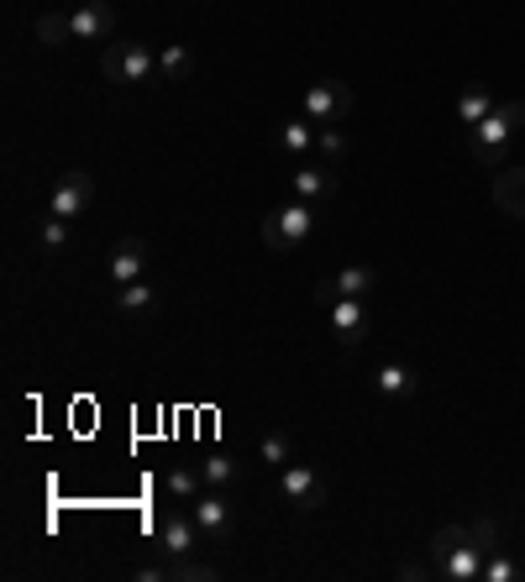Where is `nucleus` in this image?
<instances>
[{
    "label": "nucleus",
    "mask_w": 525,
    "mask_h": 582,
    "mask_svg": "<svg viewBox=\"0 0 525 582\" xmlns=\"http://www.w3.org/2000/svg\"><path fill=\"white\" fill-rule=\"evenodd\" d=\"M500 545H505V524L494 515H484L473 524H442L425 551H431V567H436L442 582H478L484 578V562Z\"/></svg>",
    "instance_id": "obj_1"
},
{
    "label": "nucleus",
    "mask_w": 525,
    "mask_h": 582,
    "mask_svg": "<svg viewBox=\"0 0 525 582\" xmlns=\"http://www.w3.org/2000/svg\"><path fill=\"white\" fill-rule=\"evenodd\" d=\"M521 132H525V101H500L473 132H467V153H473L478 168H505L509 147H515Z\"/></svg>",
    "instance_id": "obj_2"
},
{
    "label": "nucleus",
    "mask_w": 525,
    "mask_h": 582,
    "mask_svg": "<svg viewBox=\"0 0 525 582\" xmlns=\"http://www.w3.org/2000/svg\"><path fill=\"white\" fill-rule=\"evenodd\" d=\"M310 237H316V205L310 200H289V205H279V210L262 216V241H268V252H300Z\"/></svg>",
    "instance_id": "obj_3"
},
{
    "label": "nucleus",
    "mask_w": 525,
    "mask_h": 582,
    "mask_svg": "<svg viewBox=\"0 0 525 582\" xmlns=\"http://www.w3.org/2000/svg\"><path fill=\"white\" fill-rule=\"evenodd\" d=\"M101 74L111 84H153L158 80V53L147 42H105Z\"/></svg>",
    "instance_id": "obj_4"
},
{
    "label": "nucleus",
    "mask_w": 525,
    "mask_h": 582,
    "mask_svg": "<svg viewBox=\"0 0 525 582\" xmlns=\"http://www.w3.org/2000/svg\"><path fill=\"white\" fill-rule=\"evenodd\" d=\"M300 116H310L316 126H342V121L352 116V84H342V80L310 84L300 101Z\"/></svg>",
    "instance_id": "obj_5"
},
{
    "label": "nucleus",
    "mask_w": 525,
    "mask_h": 582,
    "mask_svg": "<svg viewBox=\"0 0 525 582\" xmlns=\"http://www.w3.org/2000/svg\"><path fill=\"white\" fill-rule=\"evenodd\" d=\"M279 499L289 503V509H300V515L321 509V503H326V478H321V467H310V463L279 467Z\"/></svg>",
    "instance_id": "obj_6"
},
{
    "label": "nucleus",
    "mask_w": 525,
    "mask_h": 582,
    "mask_svg": "<svg viewBox=\"0 0 525 582\" xmlns=\"http://www.w3.org/2000/svg\"><path fill=\"white\" fill-rule=\"evenodd\" d=\"M90 200H95V179H90L84 168H74V174H63V179L53 184V195H48V216H59V221H80L84 210H90Z\"/></svg>",
    "instance_id": "obj_7"
},
{
    "label": "nucleus",
    "mask_w": 525,
    "mask_h": 582,
    "mask_svg": "<svg viewBox=\"0 0 525 582\" xmlns=\"http://www.w3.org/2000/svg\"><path fill=\"white\" fill-rule=\"evenodd\" d=\"M189 515L200 524L205 541H231V524H237V509L226 499V488H205L200 499L189 503Z\"/></svg>",
    "instance_id": "obj_8"
},
{
    "label": "nucleus",
    "mask_w": 525,
    "mask_h": 582,
    "mask_svg": "<svg viewBox=\"0 0 525 582\" xmlns=\"http://www.w3.org/2000/svg\"><path fill=\"white\" fill-rule=\"evenodd\" d=\"M200 524H195V515H189V509H168V515H163V524H158V551L163 557H174V562H179V557H195V551H200Z\"/></svg>",
    "instance_id": "obj_9"
},
{
    "label": "nucleus",
    "mask_w": 525,
    "mask_h": 582,
    "mask_svg": "<svg viewBox=\"0 0 525 582\" xmlns=\"http://www.w3.org/2000/svg\"><path fill=\"white\" fill-rule=\"evenodd\" d=\"M289 189H295V200H310L321 205L337 195V168L321 158H300L295 168H289Z\"/></svg>",
    "instance_id": "obj_10"
},
{
    "label": "nucleus",
    "mask_w": 525,
    "mask_h": 582,
    "mask_svg": "<svg viewBox=\"0 0 525 582\" xmlns=\"http://www.w3.org/2000/svg\"><path fill=\"white\" fill-rule=\"evenodd\" d=\"M373 283H379V273L368 268V262H352V268H342V273H326V279H316V304H331L342 300V294H358V300H368L373 294Z\"/></svg>",
    "instance_id": "obj_11"
},
{
    "label": "nucleus",
    "mask_w": 525,
    "mask_h": 582,
    "mask_svg": "<svg viewBox=\"0 0 525 582\" xmlns=\"http://www.w3.org/2000/svg\"><path fill=\"white\" fill-rule=\"evenodd\" d=\"M147 262H153V252H147V241L142 237H122L116 247H111V258H105V279L116 283H137L147 279Z\"/></svg>",
    "instance_id": "obj_12"
},
{
    "label": "nucleus",
    "mask_w": 525,
    "mask_h": 582,
    "mask_svg": "<svg viewBox=\"0 0 525 582\" xmlns=\"http://www.w3.org/2000/svg\"><path fill=\"white\" fill-rule=\"evenodd\" d=\"M326 321H331V336H337V346H358L368 336V300H358V294H342V300L326 304Z\"/></svg>",
    "instance_id": "obj_13"
},
{
    "label": "nucleus",
    "mask_w": 525,
    "mask_h": 582,
    "mask_svg": "<svg viewBox=\"0 0 525 582\" xmlns=\"http://www.w3.org/2000/svg\"><path fill=\"white\" fill-rule=\"evenodd\" d=\"M116 32V6L111 0H90L80 11H69V38L74 42H105Z\"/></svg>",
    "instance_id": "obj_14"
},
{
    "label": "nucleus",
    "mask_w": 525,
    "mask_h": 582,
    "mask_svg": "<svg viewBox=\"0 0 525 582\" xmlns=\"http://www.w3.org/2000/svg\"><path fill=\"white\" fill-rule=\"evenodd\" d=\"M494 205L509 221H525V163H505L494 168Z\"/></svg>",
    "instance_id": "obj_15"
},
{
    "label": "nucleus",
    "mask_w": 525,
    "mask_h": 582,
    "mask_svg": "<svg viewBox=\"0 0 525 582\" xmlns=\"http://www.w3.org/2000/svg\"><path fill=\"white\" fill-rule=\"evenodd\" d=\"M373 388H379L384 399H415V394H421V378H415V367H404V362H384V367H373Z\"/></svg>",
    "instance_id": "obj_16"
},
{
    "label": "nucleus",
    "mask_w": 525,
    "mask_h": 582,
    "mask_svg": "<svg viewBox=\"0 0 525 582\" xmlns=\"http://www.w3.org/2000/svg\"><path fill=\"white\" fill-rule=\"evenodd\" d=\"M494 105H500V101H494V90H488V84H467L463 95H457V105H452V121H457L463 132H473V126H478Z\"/></svg>",
    "instance_id": "obj_17"
},
{
    "label": "nucleus",
    "mask_w": 525,
    "mask_h": 582,
    "mask_svg": "<svg viewBox=\"0 0 525 582\" xmlns=\"http://www.w3.org/2000/svg\"><path fill=\"white\" fill-rule=\"evenodd\" d=\"M316 121L310 116H295V121H284L279 126V147L289 153V163H300V158H316Z\"/></svg>",
    "instance_id": "obj_18"
},
{
    "label": "nucleus",
    "mask_w": 525,
    "mask_h": 582,
    "mask_svg": "<svg viewBox=\"0 0 525 582\" xmlns=\"http://www.w3.org/2000/svg\"><path fill=\"white\" fill-rule=\"evenodd\" d=\"M158 289L147 279H137V283H122L116 289V315H158Z\"/></svg>",
    "instance_id": "obj_19"
},
{
    "label": "nucleus",
    "mask_w": 525,
    "mask_h": 582,
    "mask_svg": "<svg viewBox=\"0 0 525 582\" xmlns=\"http://www.w3.org/2000/svg\"><path fill=\"white\" fill-rule=\"evenodd\" d=\"M195 74V59H189V48L184 42H163L158 48V80H189Z\"/></svg>",
    "instance_id": "obj_20"
},
{
    "label": "nucleus",
    "mask_w": 525,
    "mask_h": 582,
    "mask_svg": "<svg viewBox=\"0 0 525 582\" xmlns=\"http://www.w3.org/2000/svg\"><path fill=\"white\" fill-rule=\"evenodd\" d=\"M347 153H352V142H347V132H342V126H321V132H316V158H321V163H331V168H342V163H347Z\"/></svg>",
    "instance_id": "obj_21"
},
{
    "label": "nucleus",
    "mask_w": 525,
    "mask_h": 582,
    "mask_svg": "<svg viewBox=\"0 0 525 582\" xmlns=\"http://www.w3.org/2000/svg\"><path fill=\"white\" fill-rule=\"evenodd\" d=\"M200 478H205V488H231V482H237V472H243V467L231 463V457H226V451H210V457H200Z\"/></svg>",
    "instance_id": "obj_22"
},
{
    "label": "nucleus",
    "mask_w": 525,
    "mask_h": 582,
    "mask_svg": "<svg viewBox=\"0 0 525 582\" xmlns=\"http://www.w3.org/2000/svg\"><path fill=\"white\" fill-rule=\"evenodd\" d=\"M289 457H295V441L284 436V430H262V441H258V463L262 467H289Z\"/></svg>",
    "instance_id": "obj_23"
},
{
    "label": "nucleus",
    "mask_w": 525,
    "mask_h": 582,
    "mask_svg": "<svg viewBox=\"0 0 525 582\" xmlns=\"http://www.w3.org/2000/svg\"><path fill=\"white\" fill-rule=\"evenodd\" d=\"M205 493V478H200V467H174L168 472V499H179V503H195Z\"/></svg>",
    "instance_id": "obj_24"
},
{
    "label": "nucleus",
    "mask_w": 525,
    "mask_h": 582,
    "mask_svg": "<svg viewBox=\"0 0 525 582\" xmlns=\"http://www.w3.org/2000/svg\"><path fill=\"white\" fill-rule=\"evenodd\" d=\"M521 578H525V567L509 557L505 545H500V551H494V557L484 562V582H521Z\"/></svg>",
    "instance_id": "obj_25"
},
{
    "label": "nucleus",
    "mask_w": 525,
    "mask_h": 582,
    "mask_svg": "<svg viewBox=\"0 0 525 582\" xmlns=\"http://www.w3.org/2000/svg\"><path fill=\"white\" fill-rule=\"evenodd\" d=\"M168 562H174V557H168ZM174 582H222V567L195 562V557H179V562H174Z\"/></svg>",
    "instance_id": "obj_26"
},
{
    "label": "nucleus",
    "mask_w": 525,
    "mask_h": 582,
    "mask_svg": "<svg viewBox=\"0 0 525 582\" xmlns=\"http://www.w3.org/2000/svg\"><path fill=\"white\" fill-rule=\"evenodd\" d=\"M38 241H42V252H63V247H69V221H59V216H42Z\"/></svg>",
    "instance_id": "obj_27"
},
{
    "label": "nucleus",
    "mask_w": 525,
    "mask_h": 582,
    "mask_svg": "<svg viewBox=\"0 0 525 582\" xmlns=\"http://www.w3.org/2000/svg\"><path fill=\"white\" fill-rule=\"evenodd\" d=\"M38 42H48V48H63L69 38V17H38Z\"/></svg>",
    "instance_id": "obj_28"
},
{
    "label": "nucleus",
    "mask_w": 525,
    "mask_h": 582,
    "mask_svg": "<svg viewBox=\"0 0 525 582\" xmlns=\"http://www.w3.org/2000/svg\"><path fill=\"white\" fill-rule=\"evenodd\" d=\"M394 572H400L404 582H425V578H436V567H431V562H400Z\"/></svg>",
    "instance_id": "obj_29"
}]
</instances>
